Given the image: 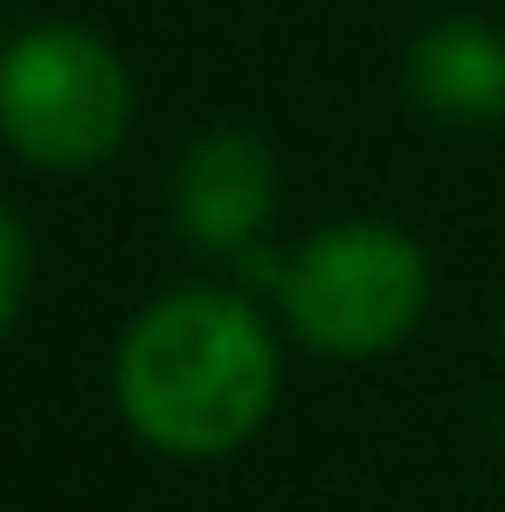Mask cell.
Wrapping results in <instances>:
<instances>
[{
  "label": "cell",
  "mask_w": 505,
  "mask_h": 512,
  "mask_svg": "<svg viewBox=\"0 0 505 512\" xmlns=\"http://www.w3.org/2000/svg\"><path fill=\"white\" fill-rule=\"evenodd\" d=\"M270 402L277 346L236 291H167L118 340V409L167 457H222L250 443Z\"/></svg>",
  "instance_id": "6da1fadb"
},
{
  "label": "cell",
  "mask_w": 505,
  "mask_h": 512,
  "mask_svg": "<svg viewBox=\"0 0 505 512\" xmlns=\"http://www.w3.org/2000/svg\"><path fill=\"white\" fill-rule=\"evenodd\" d=\"M270 291L291 333L333 360H374L402 346L429 312V256L395 222H339L270 256Z\"/></svg>",
  "instance_id": "7a4b0ae2"
},
{
  "label": "cell",
  "mask_w": 505,
  "mask_h": 512,
  "mask_svg": "<svg viewBox=\"0 0 505 512\" xmlns=\"http://www.w3.org/2000/svg\"><path fill=\"white\" fill-rule=\"evenodd\" d=\"M132 132V77L118 49L90 28L49 21L0 56V139L49 173H84L111 160Z\"/></svg>",
  "instance_id": "3957f363"
},
{
  "label": "cell",
  "mask_w": 505,
  "mask_h": 512,
  "mask_svg": "<svg viewBox=\"0 0 505 512\" xmlns=\"http://www.w3.org/2000/svg\"><path fill=\"white\" fill-rule=\"evenodd\" d=\"M173 208L187 243L201 250H250L277 208V160L250 132H208L187 146L173 173Z\"/></svg>",
  "instance_id": "277c9868"
},
{
  "label": "cell",
  "mask_w": 505,
  "mask_h": 512,
  "mask_svg": "<svg viewBox=\"0 0 505 512\" xmlns=\"http://www.w3.org/2000/svg\"><path fill=\"white\" fill-rule=\"evenodd\" d=\"M409 97L443 125L505 118V35L485 21H436L409 49Z\"/></svg>",
  "instance_id": "5b68a950"
},
{
  "label": "cell",
  "mask_w": 505,
  "mask_h": 512,
  "mask_svg": "<svg viewBox=\"0 0 505 512\" xmlns=\"http://www.w3.org/2000/svg\"><path fill=\"white\" fill-rule=\"evenodd\" d=\"M28 277H35L28 229H21V215L0 201V333H7V326H14V312H21V298H28Z\"/></svg>",
  "instance_id": "8992f818"
}]
</instances>
